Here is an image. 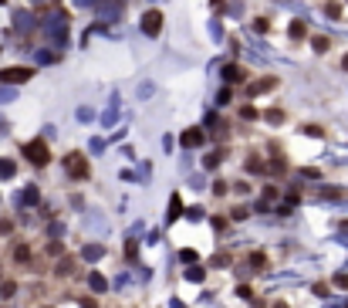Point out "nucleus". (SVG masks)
<instances>
[{"label":"nucleus","instance_id":"2","mask_svg":"<svg viewBox=\"0 0 348 308\" xmlns=\"http://www.w3.org/2000/svg\"><path fill=\"white\" fill-rule=\"evenodd\" d=\"M27 152H31V160H34V163H44V160H47L44 146H27Z\"/></svg>","mask_w":348,"mask_h":308},{"label":"nucleus","instance_id":"3","mask_svg":"<svg viewBox=\"0 0 348 308\" xmlns=\"http://www.w3.org/2000/svg\"><path fill=\"white\" fill-rule=\"evenodd\" d=\"M315 51H328V37H315Z\"/></svg>","mask_w":348,"mask_h":308},{"label":"nucleus","instance_id":"1","mask_svg":"<svg viewBox=\"0 0 348 308\" xmlns=\"http://www.w3.org/2000/svg\"><path fill=\"white\" fill-rule=\"evenodd\" d=\"M31 75H34L31 68H7L4 71V81H27Z\"/></svg>","mask_w":348,"mask_h":308}]
</instances>
